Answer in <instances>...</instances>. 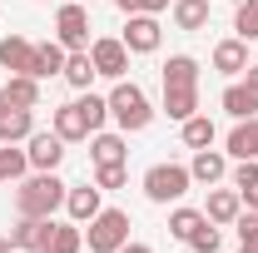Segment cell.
Here are the masks:
<instances>
[{"label":"cell","instance_id":"cell-40","mask_svg":"<svg viewBox=\"0 0 258 253\" xmlns=\"http://www.w3.org/2000/svg\"><path fill=\"white\" fill-rule=\"evenodd\" d=\"M5 104H10V99H5V90H0V109H5Z\"/></svg>","mask_w":258,"mask_h":253},{"label":"cell","instance_id":"cell-19","mask_svg":"<svg viewBox=\"0 0 258 253\" xmlns=\"http://www.w3.org/2000/svg\"><path fill=\"white\" fill-rule=\"evenodd\" d=\"M164 114L169 119H189V114H199V85H174V90H164Z\"/></svg>","mask_w":258,"mask_h":253},{"label":"cell","instance_id":"cell-34","mask_svg":"<svg viewBox=\"0 0 258 253\" xmlns=\"http://www.w3.org/2000/svg\"><path fill=\"white\" fill-rule=\"evenodd\" d=\"M124 15H159V10H169V0H114Z\"/></svg>","mask_w":258,"mask_h":253},{"label":"cell","instance_id":"cell-5","mask_svg":"<svg viewBox=\"0 0 258 253\" xmlns=\"http://www.w3.org/2000/svg\"><path fill=\"white\" fill-rule=\"evenodd\" d=\"M55 40H60L64 50H90V10H85V0L60 5V15H55Z\"/></svg>","mask_w":258,"mask_h":253},{"label":"cell","instance_id":"cell-14","mask_svg":"<svg viewBox=\"0 0 258 253\" xmlns=\"http://www.w3.org/2000/svg\"><path fill=\"white\" fill-rule=\"evenodd\" d=\"M219 109H224L228 119H253V114H258V95L243 85V80H233L224 95H219Z\"/></svg>","mask_w":258,"mask_h":253},{"label":"cell","instance_id":"cell-28","mask_svg":"<svg viewBox=\"0 0 258 253\" xmlns=\"http://www.w3.org/2000/svg\"><path fill=\"white\" fill-rule=\"evenodd\" d=\"M194 228H204V209H174V214H169V233H174L179 243H189Z\"/></svg>","mask_w":258,"mask_h":253},{"label":"cell","instance_id":"cell-2","mask_svg":"<svg viewBox=\"0 0 258 253\" xmlns=\"http://www.w3.org/2000/svg\"><path fill=\"white\" fill-rule=\"evenodd\" d=\"M109 119L124 129V134H139V129H149V119H154V104H149V95L134 85V80H114V90H109Z\"/></svg>","mask_w":258,"mask_h":253},{"label":"cell","instance_id":"cell-3","mask_svg":"<svg viewBox=\"0 0 258 253\" xmlns=\"http://www.w3.org/2000/svg\"><path fill=\"white\" fill-rule=\"evenodd\" d=\"M189 184H194L189 164H154V169H144V199L149 204H179L189 194Z\"/></svg>","mask_w":258,"mask_h":253},{"label":"cell","instance_id":"cell-36","mask_svg":"<svg viewBox=\"0 0 258 253\" xmlns=\"http://www.w3.org/2000/svg\"><path fill=\"white\" fill-rule=\"evenodd\" d=\"M238 80H243V85H248V90H253V95H258V65H248V70H243Z\"/></svg>","mask_w":258,"mask_h":253},{"label":"cell","instance_id":"cell-6","mask_svg":"<svg viewBox=\"0 0 258 253\" xmlns=\"http://www.w3.org/2000/svg\"><path fill=\"white\" fill-rule=\"evenodd\" d=\"M90 60H95V75H104V80H124L129 75V50H124V40H114V35L90 40Z\"/></svg>","mask_w":258,"mask_h":253},{"label":"cell","instance_id":"cell-4","mask_svg":"<svg viewBox=\"0 0 258 253\" xmlns=\"http://www.w3.org/2000/svg\"><path fill=\"white\" fill-rule=\"evenodd\" d=\"M85 243H90V253H119L129 243V214L124 209H99L85 228Z\"/></svg>","mask_w":258,"mask_h":253},{"label":"cell","instance_id":"cell-8","mask_svg":"<svg viewBox=\"0 0 258 253\" xmlns=\"http://www.w3.org/2000/svg\"><path fill=\"white\" fill-rule=\"evenodd\" d=\"M25 159H30L35 174H50V169H60V159H64V139L55 134V129H35L30 139H25Z\"/></svg>","mask_w":258,"mask_h":253},{"label":"cell","instance_id":"cell-18","mask_svg":"<svg viewBox=\"0 0 258 253\" xmlns=\"http://www.w3.org/2000/svg\"><path fill=\"white\" fill-rule=\"evenodd\" d=\"M238 214H243L238 189H209V204H204V219L209 223H233Z\"/></svg>","mask_w":258,"mask_h":253},{"label":"cell","instance_id":"cell-27","mask_svg":"<svg viewBox=\"0 0 258 253\" xmlns=\"http://www.w3.org/2000/svg\"><path fill=\"white\" fill-rule=\"evenodd\" d=\"M184 144H189V149H209V144H214V119H209V114H189V119H184Z\"/></svg>","mask_w":258,"mask_h":253},{"label":"cell","instance_id":"cell-30","mask_svg":"<svg viewBox=\"0 0 258 253\" xmlns=\"http://www.w3.org/2000/svg\"><path fill=\"white\" fill-rule=\"evenodd\" d=\"M75 104L85 109V124H90V134H99V129H104V119H109V99H104V95H80Z\"/></svg>","mask_w":258,"mask_h":253},{"label":"cell","instance_id":"cell-23","mask_svg":"<svg viewBox=\"0 0 258 253\" xmlns=\"http://www.w3.org/2000/svg\"><path fill=\"white\" fill-rule=\"evenodd\" d=\"M0 90H5V99H10V104L40 109V80H35V75H10V80H5Z\"/></svg>","mask_w":258,"mask_h":253},{"label":"cell","instance_id":"cell-9","mask_svg":"<svg viewBox=\"0 0 258 253\" xmlns=\"http://www.w3.org/2000/svg\"><path fill=\"white\" fill-rule=\"evenodd\" d=\"M50 238H55V219H15L10 228V243L20 253H50Z\"/></svg>","mask_w":258,"mask_h":253},{"label":"cell","instance_id":"cell-21","mask_svg":"<svg viewBox=\"0 0 258 253\" xmlns=\"http://www.w3.org/2000/svg\"><path fill=\"white\" fill-rule=\"evenodd\" d=\"M124 154H129V144H124V134H90V159L95 164H124Z\"/></svg>","mask_w":258,"mask_h":253},{"label":"cell","instance_id":"cell-7","mask_svg":"<svg viewBox=\"0 0 258 253\" xmlns=\"http://www.w3.org/2000/svg\"><path fill=\"white\" fill-rule=\"evenodd\" d=\"M129 25H124V50L129 55H154L159 50V40H164V25H159V15H124Z\"/></svg>","mask_w":258,"mask_h":253},{"label":"cell","instance_id":"cell-16","mask_svg":"<svg viewBox=\"0 0 258 253\" xmlns=\"http://www.w3.org/2000/svg\"><path fill=\"white\" fill-rule=\"evenodd\" d=\"M64 60H70V50H64L60 40H45V45H35L30 75L35 80H55V75H64Z\"/></svg>","mask_w":258,"mask_h":253},{"label":"cell","instance_id":"cell-12","mask_svg":"<svg viewBox=\"0 0 258 253\" xmlns=\"http://www.w3.org/2000/svg\"><path fill=\"white\" fill-rule=\"evenodd\" d=\"M99 184H70V194H64V209H70V219L75 223H90L99 214V209H104V204H99Z\"/></svg>","mask_w":258,"mask_h":253},{"label":"cell","instance_id":"cell-17","mask_svg":"<svg viewBox=\"0 0 258 253\" xmlns=\"http://www.w3.org/2000/svg\"><path fill=\"white\" fill-rule=\"evenodd\" d=\"M50 129L60 134L64 144L90 139V124H85V109H80V104H60V109H55V119H50Z\"/></svg>","mask_w":258,"mask_h":253},{"label":"cell","instance_id":"cell-26","mask_svg":"<svg viewBox=\"0 0 258 253\" xmlns=\"http://www.w3.org/2000/svg\"><path fill=\"white\" fill-rule=\"evenodd\" d=\"M64 80H70L75 90H90V80H95V60H90V50H70V60H64Z\"/></svg>","mask_w":258,"mask_h":253},{"label":"cell","instance_id":"cell-10","mask_svg":"<svg viewBox=\"0 0 258 253\" xmlns=\"http://www.w3.org/2000/svg\"><path fill=\"white\" fill-rule=\"evenodd\" d=\"M248 65H253V60H248V40L233 35V40H219V45H214V70H219L224 80H238Z\"/></svg>","mask_w":258,"mask_h":253},{"label":"cell","instance_id":"cell-29","mask_svg":"<svg viewBox=\"0 0 258 253\" xmlns=\"http://www.w3.org/2000/svg\"><path fill=\"white\" fill-rule=\"evenodd\" d=\"M80 248H85V228H80V223H55L50 253H80Z\"/></svg>","mask_w":258,"mask_h":253},{"label":"cell","instance_id":"cell-32","mask_svg":"<svg viewBox=\"0 0 258 253\" xmlns=\"http://www.w3.org/2000/svg\"><path fill=\"white\" fill-rule=\"evenodd\" d=\"M219 243H224L219 238V223H209V219H204V228H194V238H189L194 253H219Z\"/></svg>","mask_w":258,"mask_h":253},{"label":"cell","instance_id":"cell-39","mask_svg":"<svg viewBox=\"0 0 258 253\" xmlns=\"http://www.w3.org/2000/svg\"><path fill=\"white\" fill-rule=\"evenodd\" d=\"M0 253H15V243H10V238H0Z\"/></svg>","mask_w":258,"mask_h":253},{"label":"cell","instance_id":"cell-38","mask_svg":"<svg viewBox=\"0 0 258 253\" xmlns=\"http://www.w3.org/2000/svg\"><path fill=\"white\" fill-rule=\"evenodd\" d=\"M238 253H258V233L253 238H238Z\"/></svg>","mask_w":258,"mask_h":253},{"label":"cell","instance_id":"cell-25","mask_svg":"<svg viewBox=\"0 0 258 253\" xmlns=\"http://www.w3.org/2000/svg\"><path fill=\"white\" fill-rule=\"evenodd\" d=\"M25 169H30V159L20 144H0V184H20Z\"/></svg>","mask_w":258,"mask_h":253},{"label":"cell","instance_id":"cell-20","mask_svg":"<svg viewBox=\"0 0 258 253\" xmlns=\"http://www.w3.org/2000/svg\"><path fill=\"white\" fill-rule=\"evenodd\" d=\"M228 159H258V114L233 124V134H228Z\"/></svg>","mask_w":258,"mask_h":253},{"label":"cell","instance_id":"cell-11","mask_svg":"<svg viewBox=\"0 0 258 253\" xmlns=\"http://www.w3.org/2000/svg\"><path fill=\"white\" fill-rule=\"evenodd\" d=\"M30 134H35V109H25V104L0 109V144H25Z\"/></svg>","mask_w":258,"mask_h":253},{"label":"cell","instance_id":"cell-37","mask_svg":"<svg viewBox=\"0 0 258 253\" xmlns=\"http://www.w3.org/2000/svg\"><path fill=\"white\" fill-rule=\"evenodd\" d=\"M119 253H154V248H149V243H139V238H129V243H124Z\"/></svg>","mask_w":258,"mask_h":253},{"label":"cell","instance_id":"cell-24","mask_svg":"<svg viewBox=\"0 0 258 253\" xmlns=\"http://www.w3.org/2000/svg\"><path fill=\"white\" fill-rule=\"evenodd\" d=\"M174 85H199V60L194 55H169V65H164V90H174Z\"/></svg>","mask_w":258,"mask_h":253},{"label":"cell","instance_id":"cell-13","mask_svg":"<svg viewBox=\"0 0 258 253\" xmlns=\"http://www.w3.org/2000/svg\"><path fill=\"white\" fill-rule=\"evenodd\" d=\"M189 174H194V184H209V189H214V184H219V179L228 174V154H219L214 144H209V149H194Z\"/></svg>","mask_w":258,"mask_h":253},{"label":"cell","instance_id":"cell-1","mask_svg":"<svg viewBox=\"0 0 258 253\" xmlns=\"http://www.w3.org/2000/svg\"><path fill=\"white\" fill-rule=\"evenodd\" d=\"M64 184L60 174L50 169V174H35V179H20V189H15V214L20 219H55V209L64 204Z\"/></svg>","mask_w":258,"mask_h":253},{"label":"cell","instance_id":"cell-22","mask_svg":"<svg viewBox=\"0 0 258 253\" xmlns=\"http://www.w3.org/2000/svg\"><path fill=\"white\" fill-rule=\"evenodd\" d=\"M209 15H214V10H209V0H174V25H179L184 35L204 30V25H209Z\"/></svg>","mask_w":258,"mask_h":253},{"label":"cell","instance_id":"cell-15","mask_svg":"<svg viewBox=\"0 0 258 253\" xmlns=\"http://www.w3.org/2000/svg\"><path fill=\"white\" fill-rule=\"evenodd\" d=\"M0 65H5L10 75H30V65H35V45L25 40V35H5V40H0Z\"/></svg>","mask_w":258,"mask_h":253},{"label":"cell","instance_id":"cell-33","mask_svg":"<svg viewBox=\"0 0 258 253\" xmlns=\"http://www.w3.org/2000/svg\"><path fill=\"white\" fill-rule=\"evenodd\" d=\"M124 179H129L124 164H95V184H99V189H119Z\"/></svg>","mask_w":258,"mask_h":253},{"label":"cell","instance_id":"cell-35","mask_svg":"<svg viewBox=\"0 0 258 253\" xmlns=\"http://www.w3.org/2000/svg\"><path fill=\"white\" fill-rule=\"evenodd\" d=\"M233 228H238V238H253V233H258V214H253V209H248V214H238Z\"/></svg>","mask_w":258,"mask_h":253},{"label":"cell","instance_id":"cell-31","mask_svg":"<svg viewBox=\"0 0 258 253\" xmlns=\"http://www.w3.org/2000/svg\"><path fill=\"white\" fill-rule=\"evenodd\" d=\"M233 30H238V40H258V0H238Z\"/></svg>","mask_w":258,"mask_h":253}]
</instances>
